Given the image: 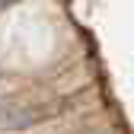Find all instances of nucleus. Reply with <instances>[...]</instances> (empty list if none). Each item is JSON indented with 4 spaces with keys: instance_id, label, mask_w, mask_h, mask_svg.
<instances>
[{
    "instance_id": "f257e3e1",
    "label": "nucleus",
    "mask_w": 134,
    "mask_h": 134,
    "mask_svg": "<svg viewBox=\"0 0 134 134\" xmlns=\"http://www.w3.org/2000/svg\"><path fill=\"white\" fill-rule=\"evenodd\" d=\"M42 109H16V105H7L0 112V128H26V125H35L42 121Z\"/></svg>"
}]
</instances>
